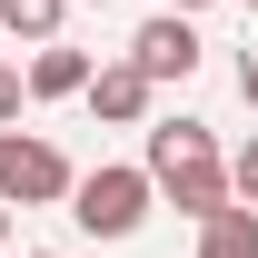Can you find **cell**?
Here are the masks:
<instances>
[{
  "label": "cell",
  "instance_id": "6da1fadb",
  "mask_svg": "<svg viewBox=\"0 0 258 258\" xmlns=\"http://www.w3.org/2000/svg\"><path fill=\"white\" fill-rule=\"evenodd\" d=\"M149 189L179 209V219H219V209H238V189H228V149H219V129L209 119H149Z\"/></svg>",
  "mask_w": 258,
  "mask_h": 258
},
{
  "label": "cell",
  "instance_id": "7a4b0ae2",
  "mask_svg": "<svg viewBox=\"0 0 258 258\" xmlns=\"http://www.w3.org/2000/svg\"><path fill=\"white\" fill-rule=\"evenodd\" d=\"M149 209H159V189H149V169H139V159L80 169V189H70L80 238H139V228H149Z\"/></svg>",
  "mask_w": 258,
  "mask_h": 258
},
{
  "label": "cell",
  "instance_id": "3957f363",
  "mask_svg": "<svg viewBox=\"0 0 258 258\" xmlns=\"http://www.w3.org/2000/svg\"><path fill=\"white\" fill-rule=\"evenodd\" d=\"M70 189H80V169L40 129H0V209H60Z\"/></svg>",
  "mask_w": 258,
  "mask_h": 258
},
{
  "label": "cell",
  "instance_id": "277c9868",
  "mask_svg": "<svg viewBox=\"0 0 258 258\" xmlns=\"http://www.w3.org/2000/svg\"><path fill=\"white\" fill-rule=\"evenodd\" d=\"M129 70H139L149 90H169V80H199V20H179V10H149V20L129 30Z\"/></svg>",
  "mask_w": 258,
  "mask_h": 258
},
{
  "label": "cell",
  "instance_id": "5b68a950",
  "mask_svg": "<svg viewBox=\"0 0 258 258\" xmlns=\"http://www.w3.org/2000/svg\"><path fill=\"white\" fill-rule=\"evenodd\" d=\"M90 119H109V129H149V80L129 60H99L90 70Z\"/></svg>",
  "mask_w": 258,
  "mask_h": 258
},
{
  "label": "cell",
  "instance_id": "8992f818",
  "mask_svg": "<svg viewBox=\"0 0 258 258\" xmlns=\"http://www.w3.org/2000/svg\"><path fill=\"white\" fill-rule=\"evenodd\" d=\"M90 50H70V40H50V50H30V70H20V80H30V99H90Z\"/></svg>",
  "mask_w": 258,
  "mask_h": 258
},
{
  "label": "cell",
  "instance_id": "52a82bcc",
  "mask_svg": "<svg viewBox=\"0 0 258 258\" xmlns=\"http://www.w3.org/2000/svg\"><path fill=\"white\" fill-rule=\"evenodd\" d=\"M60 20H70V0H0V30L30 40V50H50V40H60Z\"/></svg>",
  "mask_w": 258,
  "mask_h": 258
},
{
  "label": "cell",
  "instance_id": "ba28073f",
  "mask_svg": "<svg viewBox=\"0 0 258 258\" xmlns=\"http://www.w3.org/2000/svg\"><path fill=\"white\" fill-rule=\"evenodd\" d=\"M199 258H258V209H219L199 228Z\"/></svg>",
  "mask_w": 258,
  "mask_h": 258
},
{
  "label": "cell",
  "instance_id": "9c48e42d",
  "mask_svg": "<svg viewBox=\"0 0 258 258\" xmlns=\"http://www.w3.org/2000/svg\"><path fill=\"white\" fill-rule=\"evenodd\" d=\"M228 189H238V209H258V139L228 149Z\"/></svg>",
  "mask_w": 258,
  "mask_h": 258
},
{
  "label": "cell",
  "instance_id": "30bf717a",
  "mask_svg": "<svg viewBox=\"0 0 258 258\" xmlns=\"http://www.w3.org/2000/svg\"><path fill=\"white\" fill-rule=\"evenodd\" d=\"M20 99H30V80H20V70H10V60H0V129H10V119H20Z\"/></svg>",
  "mask_w": 258,
  "mask_h": 258
},
{
  "label": "cell",
  "instance_id": "8fae6325",
  "mask_svg": "<svg viewBox=\"0 0 258 258\" xmlns=\"http://www.w3.org/2000/svg\"><path fill=\"white\" fill-rule=\"evenodd\" d=\"M238 99H248V109H258V50H248V60H238Z\"/></svg>",
  "mask_w": 258,
  "mask_h": 258
},
{
  "label": "cell",
  "instance_id": "7c38bea8",
  "mask_svg": "<svg viewBox=\"0 0 258 258\" xmlns=\"http://www.w3.org/2000/svg\"><path fill=\"white\" fill-rule=\"evenodd\" d=\"M159 10H179V20H199V10H209V0H159Z\"/></svg>",
  "mask_w": 258,
  "mask_h": 258
},
{
  "label": "cell",
  "instance_id": "4fadbf2b",
  "mask_svg": "<svg viewBox=\"0 0 258 258\" xmlns=\"http://www.w3.org/2000/svg\"><path fill=\"white\" fill-rule=\"evenodd\" d=\"M0 248H10V209H0Z\"/></svg>",
  "mask_w": 258,
  "mask_h": 258
},
{
  "label": "cell",
  "instance_id": "5bb4252c",
  "mask_svg": "<svg viewBox=\"0 0 258 258\" xmlns=\"http://www.w3.org/2000/svg\"><path fill=\"white\" fill-rule=\"evenodd\" d=\"M238 10H258V0H238Z\"/></svg>",
  "mask_w": 258,
  "mask_h": 258
},
{
  "label": "cell",
  "instance_id": "9a60e30c",
  "mask_svg": "<svg viewBox=\"0 0 258 258\" xmlns=\"http://www.w3.org/2000/svg\"><path fill=\"white\" fill-rule=\"evenodd\" d=\"M40 258H60V248H40Z\"/></svg>",
  "mask_w": 258,
  "mask_h": 258
}]
</instances>
